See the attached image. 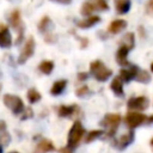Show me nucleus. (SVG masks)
<instances>
[{
    "instance_id": "13",
    "label": "nucleus",
    "mask_w": 153,
    "mask_h": 153,
    "mask_svg": "<svg viewBox=\"0 0 153 153\" xmlns=\"http://www.w3.org/2000/svg\"><path fill=\"white\" fill-rule=\"evenodd\" d=\"M126 26H127V22L126 20H123V19H115V20H112L110 23L108 30H109L110 33L115 35V33L121 32L123 29H126Z\"/></svg>"
},
{
    "instance_id": "29",
    "label": "nucleus",
    "mask_w": 153,
    "mask_h": 153,
    "mask_svg": "<svg viewBox=\"0 0 153 153\" xmlns=\"http://www.w3.org/2000/svg\"><path fill=\"white\" fill-rule=\"evenodd\" d=\"M32 116V110L31 109H27L26 112H25V116H23V120H26L27 117H31Z\"/></svg>"
},
{
    "instance_id": "11",
    "label": "nucleus",
    "mask_w": 153,
    "mask_h": 153,
    "mask_svg": "<svg viewBox=\"0 0 153 153\" xmlns=\"http://www.w3.org/2000/svg\"><path fill=\"white\" fill-rule=\"evenodd\" d=\"M10 24L13 29L16 30H20V31H24L23 29V23H22V14H20V11L19 10H14L12 11V13L10 14Z\"/></svg>"
},
{
    "instance_id": "3",
    "label": "nucleus",
    "mask_w": 153,
    "mask_h": 153,
    "mask_svg": "<svg viewBox=\"0 0 153 153\" xmlns=\"http://www.w3.org/2000/svg\"><path fill=\"white\" fill-rule=\"evenodd\" d=\"M121 122V116L118 114H106L102 121V126L106 128V135L114 136Z\"/></svg>"
},
{
    "instance_id": "4",
    "label": "nucleus",
    "mask_w": 153,
    "mask_h": 153,
    "mask_svg": "<svg viewBox=\"0 0 153 153\" xmlns=\"http://www.w3.org/2000/svg\"><path fill=\"white\" fill-rule=\"evenodd\" d=\"M4 104L14 114V115H19L24 111V103L22 100V98H19L18 96L14 94H5L4 96Z\"/></svg>"
},
{
    "instance_id": "35",
    "label": "nucleus",
    "mask_w": 153,
    "mask_h": 153,
    "mask_svg": "<svg viewBox=\"0 0 153 153\" xmlns=\"http://www.w3.org/2000/svg\"><path fill=\"white\" fill-rule=\"evenodd\" d=\"M0 153H2V146L0 145Z\"/></svg>"
},
{
    "instance_id": "26",
    "label": "nucleus",
    "mask_w": 153,
    "mask_h": 153,
    "mask_svg": "<svg viewBox=\"0 0 153 153\" xmlns=\"http://www.w3.org/2000/svg\"><path fill=\"white\" fill-rule=\"evenodd\" d=\"M91 1L93 4L94 8L98 10V11H106L109 8V6H108L105 0H91Z\"/></svg>"
},
{
    "instance_id": "15",
    "label": "nucleus",
    "mask_w": 153,
    "mask_h": 153,
    "mask_svg": "<svg viewBox=\"0 0 153 153\" xmlns=\"http://www.w3.org/2000/svg\"><path fill=\"white\" fill-rule=\"evenodd\" d=\"M100 20V18L98 16H91L88 18H85V19H81L79 22H76V25L80 27V29H88L93 25H96L98 22Z\"/></svg>"
},
{
    "instance_id": "18",
    "label": "nucleus",
    "mask_w": 153,
    "mask_h": 153,
    "mask_svg": "<svg viewBox=\"0 0 153 153\" xmlns=\"http://www.w3.org/2000/svg\"><path fill=\"white\" fill-rule=\"evenodd\" d=\"M66 85H67V81H66L65 79L55 81V82L53 84L51 88H50V93H51L53 96H59V94H61V93H62V91L65 90Z\"/></svg>"
},
{
    "instance_id": "10",
    "label": "nucleus",
    "mask_w": 153,
    "mask_h": 153,
    "mask_svg": "<svg viewBox=\"0 0 153 153\" xmlns=\"http://www.w3.org/2000/svg\"><path fill=\"white\" fill-rule=\"evenodd\" d=\"M137 72H139V68H137L136 66H130V67H128V68L121 69V72H120V78H121L123 81L128 82V81H130L131 79H135V78H136Z\"/></svg>"
},
{
    "instance_id": "37",
    "label": "nucleus",
    "mask_w": 153,
    "mask_h": 153,
    "mask_svg": "<svg viewBox=\"0 0 153 153\" xmlns=\"http://www.w3.org/2000/svg\"><path fill=\"white\" fill-rule=\"evenodd\" d=\"M10 153H18V152H10Z\"/></svg>"
},
{
    "instance_id": "2",
    "label": "nucleus",
    "mask_w": 153,
    "mask_h": 153,
    "mask_svg": "<svg viewBox=\"0 0 153 153\" xmlns=\"http://www.w3.org/2000/svg\"><path fill=\"white\" fill-rule=\"evenodd\" d=\"M85 133V129L82 127V124L80 123V121H75L72 126V128L69 129L68 133V139H67V147H69L71 149L75 148L80 140L82 139V135Z\"/></svg>"
},
{
    "instance_id": "5",
    "label": "nucleus",
    "mask_w": 153,
    "mask_h": 153,
    "mask_svg": "<svg viewBox=\"0 0 153 153\" xmlns=\"http://www.w3.org/2000/svg\"><path fill=\"white\" fill-rule=\"evenodd\" d=\"M33 53H35V39H33V37H29L20 51V55L18 57V63L19 65L25 63L33 55Z\"/></svg>"
},
{
    "instance_id": "21",
    "label": "nucleus",
    "mask_w": 153,
    "mask_h": 153,
    "mask_svg": "<svg viewBox=\"0 0 153 153\" xmlns=\"http://www.w3.org/2000/svg\"><path fill=\"white\" fill-rule=\"evenodd\" d=\"M38 69L43 73V74H50L51 71L54 69V62L50 61V60H44L39 63L38 66Z\"/></svg>"
},
{
    "instance_id": "9",
    "label": "nucleus",
    "mask_w": 153,
    "mask_h": 153,
    "mask_svg": "<svg viewBox=\"0 0 153 153\" xmlns=\"http://www.w3.org/2000/svg\"><path fill=\"white\" fill-rule=\"evenodd\" d=\"M55 151V147L53 145V142L48 139H42L35 147L33 153H49Z\"/></svg>"
},
{
    "instance_id": "33",
    "label": "nucleus",
    "mask_w": 153,
    "mask_h": 153,
    "mask_svg": "<svg viewBox=\"0 0 153 153\" xmlns=\"http://www.w3.org/2000/svg\"><path fill=\"white\" fill-rule=\"evenodd\" d=\"M147 122H148V123H153V115H151V116L147 118Z\"/></svg>"
},
{
    "instance_id": "7",
    "label": "nucleus",
    "mask_w": 153,
    "mask_h": 153,
    "mask_svg": "<svg viewBox=\"0 0 153 153\" xmlns=\"http://www.w3.org/2000/svg\"><path fill=\"white\" fill-rule=\"evenodd\" d=\"M148 98H146L145 96H139V97H133L128 100L127 105L130 110H137V111H141V110H145L148 108Z\"/></svg>"
},
{
    "instance_id": "34",
    "label": "nucleus",
    "mask_w": 153,
    "mask_h": 153,
    "mask_svg": "<svg viewBox=\"0 0 153 153\" xmlns=\"http://www.w3.org/2000/svg\"><path fill=\"white\" fill-rule=\"evenodd\" d=\"M149 143H151V147H152V149H153V137H152V140H151Z\"/></svg>"
},
{
    "instance_id": "24",
    "label": "nucleus",
    "mask_w": 153,
    "mask_h": 153,
    "mask_svg": "<svg viewBox=\"0 0 153 153\" xmlns=\"http://www.w3.org/2000/svg\"><path fill=\"white\" fill-rule=\"evenodd\" d=\"M104 134V131L102 130V129H96V130H91L88 134H87V136H86V139H85V141L87 142V143H90V142H92L93 140H96V139H98L99 136H102Z\"/></svg>"
},
{
    "instance_id": "27",
    "label": "nucleus",
    "mask_w": 153,
    "mask_h": 153,
    "mask_svg": "<svg viewBox=\"0 0 153 153\" xmlns=\"http://www.w3.org/2000/svg\"><path fill=\"white\" fill-rule=\"evenodd\" d=\"M50 24V18L49 17H47V16H44L41 20H39V23H38V30L41 31V32H44L47 29H48V25Z\"/></svg>"
},
{
    "instance_id": "6",
    "label": "nucleus",
    "mask_w": 153,
    "mask_h": 153,
    "mask_svg": "<svg viewBox=\"0 0 153 153\" xmlns=\"http://www.w3.org/2000/svg\"><path fill=\"white\" fill-rule=\"evenodd\" d=\"M124 121H126V124H127V127L129 129H134V128L141 126L145 121H147V117L141 112L133 111V112H128L127 114Z\"/></svg>"
},
{
    "instance_id": "25",
    "label": "nucleus",
    "mask_w": 153,
    "mask_h": 153,
    "mask_svg": "<svg viewBox=\"0 0 153 153\" xmlns=\"http://www.w3.org/2000/svg\"><path fill=\"white\" fill-rule=\"evenodd\" d=\"M135 79H136L137 81H140V82H148V81L151 80V76H149V74H148L146 71L139 69V72H137Z\"/></svg>"
},
{
    "instance_id": "23",
    "label": "nucleus",
    "mask_w": 153,
    "mask_h": 153,
    "mask_svg": "<svg viewBox=\"0 0 153 153\" xmlns=\"http://www.w3.org/2000/svg\"><path fill=\"white\" fill-rule=\"evenodd\" d=\"M26 97H27V99H29L30 103H36V102H38L41 99V93L37 90H35V88H30L27 91Z\"/></svg>"
},
{
    "instance_id": "1",
    "label": "nucleus",
    "mask_w": 153,
    "mask_h": 153,
    "mask_svg": "<svg viewBox=\"0 0 153 153\" xmlns=\"http://www.w3.org/2000/svg\"><path fill=\"white\" fill-rule=\"evenodd\" d=\"M90 72L91 74L98 80V81H105L108 80L111 74H112V71L109 69L102 61L99 60H96V61H92L91 65H90Z\"/></svg>"
},
{
    "instance_id": "38",
    "label": "nucleus",
    "mask_w": 153,
    "mask_h": 153,
    "mask_svg": "<svg viewBox=\"0 0 153 153\" xmlns=\"http://www.w3.org/2000/svg\"><path fill=\"white\" fill-rule=\"evenodd\" d=\"M0 91H1V84H0Z\"/></svg>"
},
{
    "instance_id": "17",
    "label": "nucleus",
    "mask_w": 153,
    "mask_h": 153,
    "mask_svg": "<svg viewBox=\"0 0 153 153\" xmlns=\"http://www.w3.org/2000/svg\"><path fill=\"white\" fill-rule=\"evenodd\" d=\"M76 110H78V106L76 105H61L59 108L57 112H59V116H61V117H69Z\"/></svg>"
},
{
    "instance_id": "28",
    "label": "nucleus",
    "mask_w": 153,
    "mask_h": 153,
    "mask_svg": "<svg viewBox=\"0 0 153 153\" xmlns=\"http://www.w3.org/2000/svg\"><path fill=\"white\" fill-rule=\"evenodd\" d=\"M88 92V88H87V86H80L79 88H76V91H75V93L79 96V97H82V96H85L86 93Z\"/></svg>"
},
{
    "instance_id": "36",
    "label": "nucleus",
    "mask_w": 153,
    "mask_h": 153,
    "mask_svg": "<svg viewBox=\"0 0 153 153\" xmlns=\"http://www.w3.org/2000/svg\"><path fill=\"white\" fill-rule=\"evenodd\" d=\"M151 71L153 72V62H152V65H151Z\"/></svg>"
},
{
    "instance_id": "22",
    "label": "nucleus",
    "mask_w": 153,
    "mask_h": 153,
    "mask_svg": "<svg viewBox=\"0 0 153 153\" xmlns=\"http://www.w3.org/2000/svg\"><path fill=\"white\" fill-rule=\"evenodd\" d=\"M93 11H96V8H94L92 1H91V0H86V1L82 4V6H81L80 13H81L82 16H90Z\"/></svg>"
},
{
    "instance_id": "16",
    "label": "nucleus",
    "mask_w": 153,
    "mask_h": 153,
    "mask_svg": "<svg viewBox=\"0 0 153 153\" xmlns=\"http://www.w3.org/2000/svg\"><path fill=\"white\" fill-rule=\"evenodd\" d=\"M122 79L120 76H116L112 79L111 84H110V88L112 90V92L116 96H123V84H122Z\"/></svg>"
},
{
    "instance_id": "12",
    "label": "nucleus",
    "mask_w": 153,
    "mask_h": 153,
    "mask_svg": "<svg viewBox=\"0 0 153 153\" xmlns=\"http://www.w3.org/2000/svg\"><path fill=\"white\" fill-rule=\"evenodd\" d=\"M12 44V37L6 26L0 29V47L1 48H8Z\"/></svg>"
},
{
    "instance_id": "30",
    "label": "nucleus",
    "mask_w": 153,
    "mask_h": 153,
    "mask_svg": "<svg viewBox=\"0 0 153 153\" xmlns=\"http://www.w3.org/2000/svg\"><path fill=\"white\" fill-rule=\"evenodd\" d=\"M87 73H85V72H82V73H79V80H85V79H87Z\"/></svg>"
},
{
    "instance_id": "14",
    "label": "nucleus",
    "mask_w": 153,
    "mask_h": 153,
    "mask_svg": "<svg viewBox=\"0 0 153 153\" xmlns=\"http://www.w3.org/2000/svg\"><path fill=\"white\" fill-rule=\"evenodd\" d=\"M128 53H129V49L126 48V47H123V45H120V48H118V50H117V53H116V61H117L121 66H123V67H127V66L129 65L128 61H127V55H128Z\"/></svg>"
},
{
    "instance_id": "32",
    "label": "nucleus",
    "mask_w": 153,
    "mask_h": 153,
    "mask_svg": "<svg viewBox=\"0 0 153 153\" xmlns=\"http://www.w3.org/2000/svg\"><path fill=\"white\" fill-rule=\"evenodd\" d=\"M51 1H55V2H60V4H69L72 0H51Z\"/></svg>"
},
{
    "instance_id": "8",
    "label": "nucleus",
    "mask_w": 153,
    "mask_h": 153,
    "mask_svg": "<svg viewBox=\"0 0 153 153\" xmlns=\"http://www.w3.org/2000/svg\"><path fill=\"white\" fill-rule=\"evenodd\" d=\"M134 141V133L130 130L123 135H121L115 142H114V146L117 147L118 149H124L127 146H129L131 142Z\"/></svg>"
},
{
    "instance_id": "19",
    "label": "nucleus",
    "mask_w": 153,
    "mask_h": 153,
    "mask_svg": "<svg viewBox=\"0 0 153 153\" xmlns=\"http://www.w3.org/2000/svg\"><path fill=\"white\" fill-rule=\"evenodd\" d=\"M134 44H135V36H134L133 32H127V33L122 37V39H121V45L128 48L129 50L133 49Z\"/></svg>"
},
{
    "instance_id": "20",
    "label": "nucleus",
    "mask_w": 153,
    "mask_h": 153,
    "mask_svg": "<svg viewBox=\"0 0 153 153\" xmlns=\"http://www.w3.org/2000/svg\"><path fill=\"white\" fill-rule=\"evenodd\" d=\"M131 1L130 0H116V10L120 14H124L130 10Z\"/></svg>"
},
{
    "instance_id": "31",
    "label": "nucleus",
    "mask_w": 153,
    "mask_h": 153,
    "mask_svg": "<svg viewBox=\"0 0 153 153\" xmlns=\"http://www.w3.org/2000/svg\"><path fill=\"white\" fill-rule=\"evenodd\" d=\"M60 153H72V149L69 147H65V148H61Z\"/></svg>"
}]
</instances>
